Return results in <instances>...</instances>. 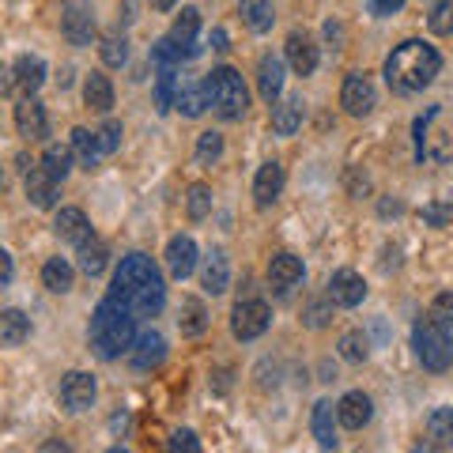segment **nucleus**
<instances>
[{
    "mask_svg": "<svg viewBox=\"0 0 453 453\" xmlns=\"http://www.w3.org/2000/svg\"><path fill=\"white\" fill-rule=\"evenodd\" d=\"M42 166H46L53 178L65 181L68 170H73V144H68V148H65V144H50L46 155H42Z\"/></svg>",
    "mask_w": 453,
    "mask_h": 453,
    "instance_id": "35",
    "label": "nucleus"
},
{
    "mask_svg": "<svg viewBox=\"0 0 453 453\" xmlns=\"http://www.w3.org/2000/svg\"><path fill=\"white\" fill-rule=\"evenodd\" d=\"M211 50H231V46H226V31H223V27H216V31H211Z\"/></svg>",
    "mask_w": 453,
    "mask_h": 453,
    "instance_id": "48",
    "label": "nucleus"
},
{
    "mask_svg": "<svg viewBox=\"0 0 453 453\" xmlns=\"http://www.w3.org/2000/svg\"><path fill=\"white\" fill-rule=\"evenodd\" d=\"M283 50H288V65H291L299 76H310V73L318 68V46H314V38H310V35L295 31Z\"/></svg>",
    "mask_w": 453,
    "mask_h": 453,
    "instance_id": "19",
    "label": "nucleus"
},
{
    "mask_svg": "<svg viewBox=\"0 0 453 453\" xmlns=\"http://www.w3.org/2000/svg\"><path fill=\"white\" fill-rule=\"evenodd\" d=\"M423 219H431L434 226H446L449 223V211L442 204H427V208H423Z\"/></svg>",
    "mask_w": 453,
    "mask_h": 453,
    "instance_id": "45",
    "label": "nucleus"
},
{
    "mask_svg": "<svg viewBox=\"0 0 453 453\" xmlns=\"http://www.w3.org/2000/svg\"><path fill=\"white\" fill-rule=\"evenodd\" d=\"M381 216H401V201H381Z\"/></svg>",
    "mask_w": 453,
    "mask_h": 453,
    "instance_id": "50",
    "label": "nucleus"
},
{
    "mask_svg": "<svg viewBox=\"0 0 453 453\" xmlns=\"http://www.w3.org/2000/svg\"><path fill=\"white\" fill-rule=\"evenodd\" d=\"M306 325H310V329H321V325H329V310H325V306H310L306 310Z\"/></svg>",
    "mask_w": 453,
    "mask_h": 453,
    "instance_id": "46",
    "label": "nucleus"
},
{
    "mask_svg": "<svg viewBox=\"0 0 453 453\" xmlns=\"http://www.w3.org/2000/svg\"><path fill=\"white\" fill-rule=\"evenodd\" d=\"M170 449L201 453V442H196V434H193V431H174V434H170Z\"/></svg>",
    "mask_w": 453,
    "mask_h": 453,
    "instance_id": "44",
    "label": "nucleus"
},
{
    "mask_svg": "<svg viewBox=\"0 0 453 453\" xmlns=\"http://www.w3.org/2000/svg\"><path fill=\"white\" fill-rule=\"evenodd\" d=\"M166 268H170V276H174V280L193 276V268H196V242L189 234H174L166 242Z\"/></svg>",
    "mask_w": 453,
    "mask_h": 453,
    "instance_id": "12",
    "label": "nucleus"
},
{
    "mask_svg": "<svg viewBox=\"0 0 453 453\" xmlns=\"http://www.w3.org/2000/svg\"><path fill=\"white\" fill-rule=\"evenodd\" d=\"M223 155V136L219 133H201L196 140V163H216Z\"/></svg>",
    "mask_w": 453,
    "mask_h": 453,
    "instance_id": "41",
    "label": "nucleus"
},
{
    "mask_svg": "<svg viewBox=\"0 0 453 453\" xmlns=\"http://www.w3.org/2000/svg\"><path fill=\"white\" fill-rule=\"evenodd\" d=\"M98 144H103V155L118 151L121 148V121H106L103 129H98Z\"/></svg>",
    "mask_w": 453,
    "mask_h": 453,
    "instance_id": "43",
    "label": "nucleus"
},
{
    "mask_svg": "<svg viewBox=\"0 0 453 453\" xmlns=\"http://www.w3.org/2000/svg\"><path fill=\"white\" fill-rule=\"evenodd\" d=\"M363 299H366V283H363V276L356 273V268H340V273H333V280H329V303L333 306L351 310Z\"/></svg>",
    "mask_w": 453,
    "mask_h": 453,
    "instance_id": "9",
    "label": "nucleus"
},
{
    "mask_svg": "<svg viewBox=\"0 0 453 453\" xmlns=\"http://www.w3.org/2000/svg\"><path fill=\"white\" fill-rule=\"evenodd\" d=\"M280 193H283V166L273 159V163H265L257 170V181H253V201H257V208H273Z\"/></svg>",
    "mask_w": 453,
    "mask_h": 453,
    "instance_id": "18",
    "label": "nucleus"
},
{
    "mask_svg": "<svg viewBox=\"0 0 453 453\" xmlns=\"http://www.w3.org/2000/svg\"><path fill=\"white\" fill-rule=\"evenodd\" d=\"M155 103H159V110L166 113L170 106L178 103V95H181V88H178V68H155Z\"/></svg>",
    "mask_w": 453,
    "mask_h": 453,
    "instance_id": "33",
    "label": "nucleus"
},
{
    "mask_svg": "<svg viewBox=\"0 0 453 453\" xmlns=\"http://www.w3.org/2000/svg\"><path fill=\"white\" fill-rule=\"evenodd\" d=\"M178 329H181V336H201L208 329V310H204L201 299H181Z\"/></svg>",
    "mask_w": 453,
    "mask_h": 453,
    "instance_id": "29",
    "label": "nucleus"
},
{
    "mask_svg": "<svg viewBox=\"0 0 453 453\" xmlns=\"http://www.w3.org/2000/svg\"><path fill=\"white\" fill-rule=\"evenodd\" d=\"M0 265H4V276H0V283L8 288V283H12V253H0Z\"/></svg>",
    "mask_w": 453,
    "mask_h": 453,
    "instance_id": "49",
    "label": "nucleus"
},
{
    "mask_svg": "<svg viewBox=\"0 0 453 453\" xmlns=\"http://www.w3.org/2000/svg\"><path fill=\"white\" fill-rule=\"evenodd\" d=\"M336 412H333V404L329 401H318L314 404V419H310V427H314V438H318V446L321 449H336Z\"/></svg>",
    "mask_w": 453,
    "mask_h": 453,
    "instance_id": "23",
    "label": "nucleus"
},
{
    "mask_svg": "<svg viewBox=\"0 0 453 453\" xmlns=\"http://www.w3.org/2000/svg\"><path fill=\"white\" fill-rule=\"evenodd\" d=\"M371 8L378 12V16H393V12L404 8V0H371Z\"/></svg>",
    "mask_w": 453,
    "mask_h": 453,
    "instance_id": "47",
    "label": "nucleus"
},
{
    "mask_svg": "<svg viewBox=\"0 0 453 453\" xmlns=\"http://www.w3.org/2000/svg\"><path fill=\"white\" fill-rule=\"evenodd\" d=\"M431 318H434L438 325H446V329H453V291L434 295V303H431Z\"/></svg>",
    "mask_w": 453,
    "mask_h": 453,
    "instance_id": "42",
    "label": "nucleus"
},
{
    "mask_svg": "<svg viewBox=\"0 0 453 453\" xmlns=\"http://www.w3.org/2000/svg\"><path fill=\"white\" fill-rule=\"evenodd\" d=\"M412 344H416V356L419 363L427 366V371H446V366L453 363V340H449V329L446 325H438L431 314L416 321V329H412Z\"/></svg>",
    "mask_w": 453,
    "mask_h": 453,
    "instance_id": "5",
    "label": "nucleus"
},
{
    "mask_svg": "<svg viewBox=\"0 0 453 453\" xmlns=\"http://www.w3.org/2000/svg\"><path fill=\"white\" fill-rule=\"evenodd\" d=\"M268 321H273L268 306H265L261 299H246V303L234 306V314H231V333H234L238 340H257V336L268 329Z\"/></svg>",
    "mask_w": 453,
    "mask_h": 453,
    "instance_id": "8",
    "label": "nucleus"
},
{
    "mask_svg": "<svg viewBox=\"0 0 453 453\" xmlns=\"http://www.w3.org/2000/svg\"><path fill=\"white\" fill-rule=\"evenodd\" d=\"M73 151L83 170H95L98 166V155H103V144H98V133L88 129H73Z\"/></svg>",
    "mask_w": 453,
    "mask_h": 453,
    "instance_id": "32",
    "label": "nucleus"
},
{
    "mask_svg": "<svg viewBox=\"0 0 453 453\" xmlns=\"http://www.w3.org/2000/svg\"><path fill=\"white\" fill-rule=\"evenodd\" d=\"M438 68H442V57H438L434 46H427V42L419 38H408L401 42L389 61H386V83L396 91V95H412V91H423L431 88Z\"/></svg>",
    "mask_w": 453,
    "mask_h": 453,
    "instance_id": "2",
    "label": "nucleus"
},
{
    "mask_svg": "<svg viewBox=\"0 0 453 453\" xmlns=\"http://www.w3.org/2000/svg\"><path fill=\"white\" fill-rule=\"evenodd\" d=\"M186 208H189V219H204L208 211H211V189L208 186H189V201H186Z\"/></svg>",
    "mask_w": 453,
    "mask_h": 453,
    "instance_id": "40",
    "label": "nucleus"
},
{
    "mask_svg": "<svg viewBox=\"0 0 453 453\" xmlns=\"http://www.w3.org/2000/svg\"><path fill=\"white\" fill-rule=\"evenodd\" d=\"M303 125V98H288V103H273V133L291 136Z\"/></svg>",
    "mask_w": 453,
    "mask_h": 453,
    "instance_id": "24",
    "label": "nucleus"
},
{
    "mask_svg": "<svg viewBox=\"0 0 453 453\" xmlns=\"http://www.w3.org/2000/svg\"><path fill=\"white\" fill-rule=\"evenodd\" d=\"M196 31H201V12H196V8H181V16L174 19V27H170V38L186 50V57L201 53V46H196Z\"/></svg>",
    "mask_w": 453,
    "mask_h": 453,
    "instance_id": "21",
    "label": "nucleus"
},
{
    "mask_svg": "<svg viewBox=\"0 0 453 453\" xmlns=\"http://www.w3.org/2000/svg\"><path fill=\"white\" fill-rule=\"evenodd\" d=\"M83 103H88L91 110H98V113H106L113 106V83H110V76L91 73L88 83H83Z\"/></svg>",
    "mask_w": 453,
    "mask_h": 453,
    "instance_id": "30",
    "label": "nucleus"
},
{
    "mask_svg": "<svg viewBox=\"0 0 453 453\" xmlns=\"http://www.w3.org/2000/svg\"><path fill=\"white\" fill-rule=\"evenodd\" d=\"M129 356H133L136 371H155V366H163V359H166V340H163V333H155V329L140 333Z\"/></svg>",
    "mask_w": 453,
    "mask_h": 453,
    "instance_id": "13",
    "label": "nucleus"
},
{
    "mask_svg": "<svg viewBox=\"0 0 453 453\" xmlns=\"http://www.w3.org/2000/svg\"><path fill=\"white\" fill-rule=\"evenodd\" d=\"M27 336H31V318H27L23 310H4V314H0V344L16 348Z\"/></svg>",
    "mask_w": 453,
    "mask_h": 453,
    "instance_id": "26",
    "label": "nucleus"
},
{
    "mask_svg": "<svg viewBox=\"0 0 453 453\" xmlns=\"http://www.w3.org/2000/svg\"><path fill=\"white\" fill-rule=\"evenodd\" d=\"M204 91H208L211 110H216L219 118H226V121H231V118H242L246 106H250L246 83H242V76H238L231 65L211 68V73L204 76Z\"/></svg>",
    "mask_w": 453,
    "mask_h": 453,
    "instance_id": "4",
    "label": "nucleus"
},
{
    "mask_svg": "<svg viewBox=\"0 0 453 453\" xmlns=\"http://www.w3.org/2000/svg\"><path fill=\"white\" fill-rule=\"evenodd\" d=\"M151 4H155V8H159V12H170V8H174V4H178V0H151Z\"/></svg>",
    "mask_w": 453,
    "mask_h": 453,
    "instance_id": "52",
    "label": "nucleus"
},
{
    "mask_svg": "<svg viewBox=\"0 0 453 453\" xmlns=\"http://www.w3.org/2000/svg\"><path fill=\"white\" fill-rule=\"evenodd\" d=\"M95 401V378L83 374V371H73L61 378V404L68 412H88Z\"/></svg>",
    "mask_w": 453,
    "mask_h": 453,
    "instance_id": "10",
    "label": "nucleus"
},
{
    "mask_svg": "<svg viewBox=\"0 0 453 453\" xmlns=\"http://www.w3.org/2000/svg\"><path fill=\"white\" fill-rule=\"evenodd\" d=\"M238 12H242V19L250 31H273V23H276V12H273V0H238Z\"/></svg>",
    "mask_w": 453,
    "mask_h": 453,
    "instance_id": "25",
    "label": "nucleus"
},
{
    "mask_svg": "<svg viewBox=\"0 0 453 453\" xmlns=\"http://www.w3.org/2000/svg\"><path fill=\"white\" fill-rule=\"evenodd\" d=\"M73 265H68L65 257H50L46 265H42V283H46V291L53 295H65V291H73Z\"/></svg>",
    "mask_w": 453,
    "mask_h": 453,
    "instance_id": "27",
    "label": "nucleus"
},
{
    "mask_svg": "<svg viewBox=\"0 0 453 453\" xmlns=\"http://www.w3.org/2000/svg\"><path fill=\"white\" fill-rule=\"evenodd\" d=\"M201 283L208 295H223L226 283H231V265H226V253L223 250H211L204 257V268H201Z\"/></svg>",
    "mask_w": 453,
    "mask_h": 453,
    "instance_id": "20",
    "label": "nucleus"
},
{
    "mask_svg": "<svg viewBox=\"0 0 453 453\" xmlns=\"http://www.w3.org/2000/svg\"><path fill=\"white\" fill-rule=\"evenodd\" d=\"M136 336V314L121 299L106 295L91 318V348L98 359H121V351H133Z\"/></svg>",
    "mask_w": 453,
    "mask_h": 453,
    "instance_id": "3",
    "label": "nucleus"
},
{
    "mask_svg": "<svg viewBox=\"0 0 453 453\" xmlns=\"http://www.w3.org/2000/svg\"><path fill=\"white\" fill-rule=\"evenodd\" d=\"M12 68H16V83H19V88H23L27 95H35V91L42 88V83H46V65H42V57L23 53Z\"/></svg>",
    "mask_w": 453,
    "mask_h": 453,
    "instance_id": "28",
    "label": "nucleus"
},
{
    "mask_svg": "<svg viewBox=\"0 0 453 453\" xmlns=\"http://www.w3.org/2000/svg\"><path fill=\"white\" fill-rule=\"evenodd\" d=\"M16 125H19V133L27 136V140H42L50 133V121H46V106L38 103V98H31L27 95L23 103L16 106Z\"/></svg>",
    "mask_w": 453,
    "mask_h": 453,
    "instance_id": "16",
    "label": "nucleus"
},
{
    "mask_svg": "<svg viewBox=\"0 0 453 453\" xmlns=\"http://www.w3.org/2000/svg\"><path fill=\"white\" fill-rule=\"evenodd\" d=\"M61 31L73 46H91L95 42V12L91 0H65V16H61Z\"/></svg>",
    "mask_w": 453,
    "mask_h": 453,
    "instance_id": "6",
    "label": "nucleus"
},
{
    "mask_svg": "<svg viewBox=\"0 0 453 453\" xmlns=\"http://www.w3.org/2000/svg\"><path fill=\"white\" fill-rule=\"evenodd\" d=\"M427 27L434 35H453V0H438L427 16Z\"/></svg>",
    "mask_w": 453,
    "mask_h": 453,
    "instance_id": "39",
    "label": "nucleus"
},
{
    "mask_svg": "<svg viewBox=\"0 0 453 453\" xmlns=\"http://www.w3.org/2000/svg\"><path fill=\"white\" fill-rule=\"evenodd\" d=\"M431 449H453V408H434L427 419Z\"/></svg>",
    "mask_w": 453,
    "mask_h": 453,
    "instance_id": "31",
    "label": "nucleus"
},
{
    "mask_svg": "<svg viewBox=\"0 0 453 453\" xmlns=\"http://www.w3.org/2000/svg\"><path fill=\"white\" fill-rule=\"evenodd\" d=\"M257 91L265 103H276L280 91H283V61L280 57H261V65H257Z\"/></svg>",
    "mask_w": 453,
    "mask_h": 453,
    "instance_id": "22",
    "label": "nucleus"
},
{
    "mask_svg": "<svg viewBox=\"0 0 453 453\" xmlns=\"http://www.w3.org/2000/svg\"><path fill=\"white\" fill-rule=\"evenodd\" d=\"M76 250H80V268H83V273H88V276H103V268H106V261H110L106 246H103V242H98V238L91 234L88 242L76 246Z\"/></svg>",
    "mask_w": 453,
    "mask_h": 453,
    "instance_id": "34",
    "label": "nucleus"
},
{
    "mask_svg": "<svg viewBox=\"0 0 453 453\" xmlns=\"http://www.w3.org/2000/svg\"><path fill=\"white\" fill-rule=\"evenodd\" d=\"M53 231H57L61 242L83 246L91 238V223H88V216H83L80 208H61V211H57V219H53Z\"/></svg>",
    "mask_w": 453,
    "mask_h": 453,
    "instance_id": "15",
    "label": "nucleus"
},
{
    "mask_svg": "<svg viewBox=\"0 0 453 453\" xmlns=\"http://www.w3.org/2000/svg\"><path fill=\"white\" fill-rule=\"evenodd\" d=\"M340 106H344L351 118H366L374 106H378V91L366 73H351L344 80V91H340Z\"/></svg>",
    "mask_w": 453,
    "mask_h": 453,
    "instance_id": "7",
    "label": "nucleus"
},
{
    "mask_svg": "<svg viewBox=\"0 0 453 453\" xmlns=\"http://www.w3.org/2000/svg\"><path fill=\"white\" fill-rule=\"evenodd\" d=\"M336 416H340V427H348V431H363L366 423H371V416H374V404H371V396H366V393L351 389V393L340 396Z\"/></svg>",
    "mask_w": 453,
    "mask_h": 453,
    "instance_id": "11",
    "label": "nucleus"
},
{
    "mask_svg": "<svg viewBox=\"0 0 453 453\" xmlns=\"http://www.w3.org/2000/svg\"><path fill=\"white\" fill-rule=\"evenodd\" d=\"M121 12H125L121 23H133V19H136V0H125V8H121Z\"/></svg>",
    "mask_w": 453,
    "mask_h": 453,
    "instance_id": "51",
    "label": "nucleus"
},
{
    "mask_svg": "<svg viewBox=\"0 0 453 453\" xmlns=\"http://www.w3.org/2000/svg\"><path fill=\"white\" fill-rule=\"evenodd\" d=\"M98 50H103V61L110 68H121L125 61H129V42H125V35H106Z\"/></svg>",
    "mask_w": 453,
    "mask_h": 453,
    "instance_id": "38",
    "label": "nucleus"
},
{
    "mask_svg": "<svg viewBox=\"0 0 453 453\" xmlns=\"http://www.w3.org/2000/svg\"><path fill=\"white\" fill-rule=\"evenodd\" d=\"M174 106L186 113V118H201V113L211 106V103H208L204 83H201V88H181V95H178V103H174Z\"/></svg>",
    "mask_w": 453,
    "mask_h": 453,
    "instance_id": "37",
    "label": "nucleus"
},
{
    "mask_svg": "<svg viewBox=\"0 0 453 453\" xmlns=\"http://www.w3.org/2000/svg\"><path fill=\"white\" fill-rule=\"evenodd\" d=\"M303 280V261L295 257V253H276L273 261H268V283H273V291H291L295 283Z\"/></svg>",
    "mask_w": 453,
    "mask_h": 453,
    "instance_id": "17",
    "label": "nucleus"
},
{
    "mask_svg": "<svg viewBox=\"0 0 453 453\" xmlns=\"http://www.w3.org/2000/svg\"><path fill=\"white\" fill-rule=\"evenodd\" d=\"M110 295L121 299L136 318H155L166 303V280L148 253H129V257H121L118 273H113Z\"/></svg>",
    "mask_w": 453,
    "mask_h": 453,
    "instance_id": "1",
    "label": "nucleus"
},
{
    "mask_svg": "<svg viewBox=\"0 0 453 453\" xmlns=\"http://www.w3.org/2000/svg\"><path fill=\"white\" fill-rule=\"evenodd\" d=\"M27 196H31L35 208H53L57 196H61V178H53L46 166L27 170Z\"/></svg>",
    "mask_w": 453,
    "mask_h": 453,
    "instance_id": "14",
    "label": "nucleus"
},
{
    "mask_svg": "<svg viewBox=\"0 0 453 453\" xmlns=\"http://www.w3.org/2000/svg\"><path fill=\"white\" fill-rule=\"evenodd\" d=\"M340 356H344L348 363H366V356H371V340H366L359 329H351L340 336Z\"/></svg>",
    "mask_w": 453,
    "mask_h": 453,
    "instance_id": "36",
    "label": "nucleus"
}]
</instances>
